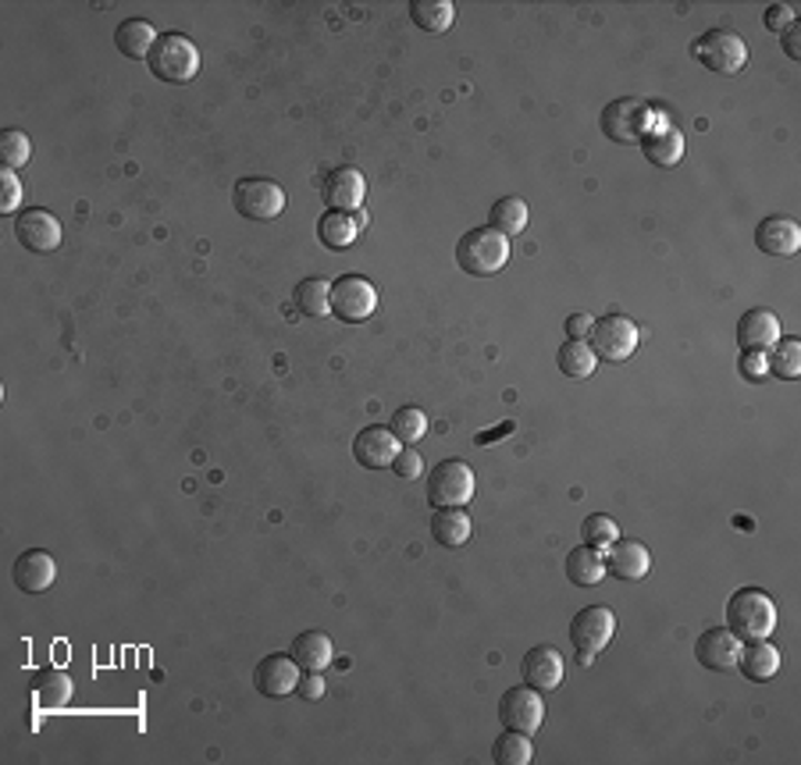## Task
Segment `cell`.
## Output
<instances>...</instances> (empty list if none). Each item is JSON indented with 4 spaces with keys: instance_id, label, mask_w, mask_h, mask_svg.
<instances>
[{
    "instance_id": "1",
    "label": "cell",
    "mask_w": 801,
    "mask_h": 765,
    "mask_svg": "<svg viewBox=\"0 0 801 765\" xmlns=\"http://www.w3.org/2000/svg\"><path fill=\"white\" fill-rule=\"evenodd\" d=\"M727 626L738 641H765L777 631V602L762 588H738L727 602Z\"/></svg>"
},
{
    "instance_id": "2",
    "label": "cell",
    "mask_w": 801,
    "mask_h": 765,
    "mask_svg": "<svg viewBox=\"0 0 801 765\" xmlns=\"http://www.w3.org/2000/svg\"><path fill=\"white\" fill-rule=\"evenodd\" d=\"M456 264L474 278H491L509 264V239L491 225L470 228L456 243Z\"/></svg>"
},
{
    "instance_id": "3",
    "label": "cell",
    "mask_w": 801,
    "mask_h": 765,
    "mask_svg": "<svg viewBox=\"0 0 801 765\" xmlns=\"http://www.w3.org/2000/svg\"><path fill=\"white\" fill-rule=\"evenodd\" d=\"M146 64L161 82L182 86V82H190L200 72V47L190 37H182V32H161Z\"/></svg>"
},
{
    "instance_id": "4",
    "label": "cell",
    "mask_w": 801,
    "mask_h": 765,
    "mask_svg": "<svg viewBox=\"0 0 801 765\" xmlns=\"http://www.w3.org/2000/svg\"><path fill=\"white\" fill-rule=\"evenodd\" d=\"M691 58L702 68H709V72L738 75L748 64V43H744V37H738V32H730V29H709L691 43Z\"/></svg>"
},
{
    "instance_id": "5",
    "label": "cell",
    "mask_w": 801,
    "mask_h": 765,
    "mask_svg": "<svg viewBox=\"0 0 801 765\" xmlns=\"http://www.w3.org/2000/svg\"><path fill=\"white\" fill-rule=\"evenodd\" d=\"M617 634V616L606 605H588L574 612L570 620V641L577 649V666H591L595 655L606 652V644Z\"/></svg>"
},
{
    "instance_id": "6",
    "label": "cell",
    "mask_w": 801,
    "mask_h": 765,
    "mask_svg": "<svg viewBox=\"0 0 801 765\" xmlns=\"http://www.w3.org/2000/svg\"><path fill=\"white\" fill-rule=\"evenodd\" d=\"M285 203V190L275 178H239L232 190V207L246 221H275Z\"/></svg>"
},
{
    "instance_id": "7",
    "label": "cell",
    "mask_w": 801,
    "mask_h": 765,
    "mask_svg": "<svg viewBox=\"0 0 801 765\" xmlns=\"http://www.w3.org/2000/svg\"><path fill=\"white\" fill-rule=\"evenodd\" d=\"M588 343H591L595 356H602V360H609V364H623L638 349V325L630 317L609 314V317L591 325Z\"/></svg>"
},
{
    "instance_id": "8",
    "label": "cell",
    "mask_w": 801,
    "mask_h": 765,
    "mask_svg": "<svg viewBox=\"0 0 801 765\" xmlns=\"http://www.w3.org/2000/svg\"><path fill=\"white\" fill-rule=\"evenodd\" d=\"M474 499V470L464 459H442L432 467L428 478V502L435 509L442 506H467Z\"/></svg>"
},
{
    "instance_id": "9",
    "label": "cell",
    "mask_w": 801,
    "mask_h": 765,
    "mask_svg": "<svg viewBox=\"0 0 801 765\" xmlns=\"http://www.w3.org/2000/svg\"><path fill=\"white\" fill-rule=\"evenodd\" d=\"M378 310V288L364 275H343L332 282V314L346 325H361Z\"/></svg>"
},
{
    "instance_id": "10",
    "label": "cell",
    "mask_w": 801,
    "mask_h": 765,
    "mask_svg": "<svg viewBox=\"0 0 801 765\" xmlns=\"http://www.w3.org/2000/svg\"><path fill=\"white\" fill-rule=\"evenodd\" d=\"M499 720L506 730H520V734H538V730L545 726V698H541V691L535 687H509L503 698H499Z\"/></svg>"
},
{
    "instance_id": "11",
    "label": "cell",
    "mask_w": 801,
    "mask_h": 765,
    "mask_svg": "<svg viewBox=\"0 0 801 765\" xmlns=\"http://www.w3.org/2000/svg\"><path fill=\"white\" fill-rule=\"evenodd\" d=\"M599 125L612 143L630 146V143L641 140L645 129H649V108L638 104V100H630V96L609 100V104L602 108Z\"/></svg>"
},
{
    "instance_id": "12",
    "label": "cell",
    "mask_w": 801,
    "mask_h": 765,
    "mask_svg": "<svg viewBox=\"0 0 801 765\" xmlns=\"http://www.w3.org/2000/svg\"><path fill=\"white\" fill-rule=\"evenodd\" d=\"M300 662L285 652H271L257 662V670H253V687H257L264 698H288V694H296L300 687Z\"/></svg>"
},
{
    "instance_id": "13",
    "label": "cell",
    "mask_w": 801,
    "mask_h": 765,
    "mask_svg": "<svg viewBox=\"0 0 801 765\" xmlns=\"http://www.w3.org/2000/svg\"><path fill=\"white\" fill-rule=\"evenodd\" d=\"M367 196V178L361 167H335V172L325 175V182H321V200H325V207L328 211H361V203Z\"/></svg>"
},
{
    "instance_id": "14",
    "label": "cell",
    "mask_w": 801,
    "mask_h": 765,
    "mask_svg": "<svg viewBox=\"0 0 801 765\" xmlns=\"http://www.w3.org/2000/svg\"><path fill=\"white\" fill-rule=\"evenodd\" d=\"M14 239L32 253H54L61 246V221L43 207H29L14 214Z\"/></svg>"
},
{
    "instance_id": "15",
    "label": "cell",
    "mask_w": 801,
    "mask_h": 765,
    "mask_svg": "<svg viewBox=\"0 0 801 765\" xmlns=\"http://www.w3.org/2000/svg\"><path fill=\"white\" fill-rule=\"evenodd\" d=\"M564 673H567V662H564V655L552 649V644H535V649L527 652L524 662H520L524 684L541 691V694H549V691H556L559 684H564Z\"/></svg>"
},
{
    "instance_id": "16",
    "label": "cell",
    "mask_w": 801,
    "mask_h": 765,
    "mask_svg": "<svg viewBox=\"0 0 801 765\" xmlns=\"http://www.w3.org/2000/svg\"><path fill=\"white\" fill-rule=\"evenodd\" d=\"M399 449H403V441L392 435L388 428H382V424H371V428H364L361 435H356V441H353V456H356V463H361L364 470L392 467V459H396Z\"/></svg>"
},
{
    "instance_id": "17",
    "label": "cell",
    "mask_w": 801,
    "mask_h": 765,
    "mask_svg": "<svg viewBox=\"0 0 801 765\" xmlns=\"http://www.w3.org/2000/svg\"><path fill=\"white\" fill-rule=\"evenodd\" d=\"M738 652H741V641L734 638L730 626H709V631L694 641V659L702 662L706 670H712V673L734 670L738 666Z\"/></svg>"
},
{
    "instance_id": "18",
    "label": "cell",
    "mask_w": 801,
    "mask_h": 765,
    "mask_svg": "<svg viewBox=\"0 0 801 765\" xmlns=\"http://www.w3.org/2000/svg\"><path fill=\"white\" fill-rule=\"evenodd\" d=\"M11 581H14V588L26 591V594H43L50 584L58 581L54 555L43 552V549L22 552L19 559H14V567H11Z\"/></svg>"
},
{
    "instance_id": "19",
    "label": "cell",
    "mask_w": 801,
    "mask_h": 765,
    "mask_svg": "<svg viewBox=\"0 0 801 765\" xmlns=\"http://www.w3.org/2000/svg\"><path fill=\"white\" fill-rule=\"evenodd\" d=\"M638 143H641L645 161L656 167H673V164H680V157H685V132L670 122L649 125Z\"/></svg>"
},
{
    "instance_id": "20",
    "label": "cell",
    "mask_w": 801,
    "mask_h": 765,
    "mask_svg": "<svg viewBox=\"0 0 801 765\" xmlns=\"http://www.w3.org/2000/svg\"><path fill=\"white\" fill-rule=\"evenodd\" d=\"M756 246L762 253H770V257H794L801 249V225L794 217H783V214L765 217L756 228Z\"/></svg>"
},
{
    "instance_id": "21",
    "label": "cell",
    "mask_w": 801,
    "mask_h": 765,
    "mask_svg": "<svg viewBox=\"0 0 801 765\" xmlns=\"http://www.w3.org/2000/svg\"><path fill=\"white\" fill-rule=\"evenodd\" d=\"M780 317L773 310H748L738 320V346L741 353H770L780 343Z\"/></svg>"
},
{
    "instance_id": "22",
    "label": "cell",
    "mask_w": 801,
    "mask_h": 765,
    "mask_svg": "<svg viewBox=\"0 0 801 765\" xmlns=\"http://www.w3.org/2000/svg\"><path fill=\"white\" fill-rule=\"evenodd\" d=\"M72 676L64 670H40L29 680V702L40 712H61L68 702H72Z\"/></svg>"
},
{
    "instance_id": "23",
    "label": "cell",
    "mask_w": 801,
    "mask_h": 765,
    "mask_svg": "<svg viewBox=\"0 0 801 765\" xmlns=\"http://www.w3.org/2000/svg\"><path fill=\"white\" fill-rule=\"evenodd\" d=\"M652 570V555L641 541H612L606 549V573L620 577V581H641Z\"/></svg>"
},
{
    "instance_id": "24",
    "label": "cell",
    "mask_w": 801,
    "mask_h": 765,
    "mask_svg": "<svg viewBox=\"0 0 801 765\" xmlns=\"http://www.w3.org/2000/svg\"><path fill=\"white\" fill-rule=\"evenodd\" d=\"M748 680H756V684H765V680H773L780 673V652L777 644L765 641H741V652H738V666Z\"/></svg>"
},
{
    "instance_id": "25",
    "label": "cell",
    "mask_w": 801,
    "mask_h": 765,
    "mask_svg": "<svg viewBox=\"0 0 801 765\" xmlns=\"http://www.w3.org/2000/svg\"><path fill=\"white\" fill-rule=\"evenodd\" d=\"M288 655L300 662L303 673H321V670L332 666L335 649H332V638H328L325 631H303V634L293 641Z\"/></svg>"
},
{
    "instance_id": "26",
    "label": "cell",
    "mask_w": 801,
    "mask_h": 765,
    "mask_svg": "<svg viewBox=\"0 0 801 765\" xmlns=\"http://www.w3.org/2000/svg\"><path fill=\"white\" fill-rule=\"evenodd\" d=\"M470 531H474V523H470V517L464 513V506H442V509H435V517H432V538L438 541L442 549L467 545Z\"/></svg>"
},
{
    "instance_id": "27",
    "label": "cell",
    "mask_w": 801,
    "mask_h": 765,
    "mask_svg": "<svg viewBox=\"0 0 801 765\" xmlns=\"http://www.w3.org/2000/svg\"><path fill=\"white\" fill-rule=\"evenodd\" d=\"M158 37H161V32L153 29L146 19H125L122 26L114 29L118 50H122V54L132 58V61H150V50H153V43H158Z\"/></svg>"
},
{
    "instance_id": "28",
    "label": "cell",
    "mask_w": 801,
    "mask_h": 765,
    "mask_svg": "<svg viewBox=\"0 0 801 765\" xmlns=\"http://www.w3.org/2000/svg\"><path fill=\"white\" fill-rule=\"evenodd\" d=\"M356 235H361V221H356V214L325 211L317 217V239L328 249H349L356 243Z\"/></svg>"
},
{
    "instance_id": "29",
    "label": "cell",
    "mask_w": 801,
    "mask_h": 765,
    "mask_svg": "<svg viewBox=\"0 0 801 765\" xmlns=\"http://www.w3.org/2000/svg\"><path fill=\"white\" fill-rule=\"evenodd\" d=\"M556 364H559V370H564L570 381H585V378H591V374H595V367H599V356H595L588 338H567V343L559 346V353H556Z\"/></svg>"
},
{
    "instance_id": "30",
    "label": "cell",
    "mask_w": 801,
    "mask_h": 765,
    "mask_svg": "<svg viewBox=\"0 0 801 765\" xmlns=\"http://www.w3.org/2000/svg\"><path fill=\"white\" fill-rule=\"evenodd\" d=\"M567 577L577 588H595L606 581V555L591 545H577L567 555Z\"/></svg>"
},
{
    "instance_id": "31",
    "label": "cell",
    "mask_w": 801,
    "mask_h": 765,
    "mask_svg": "<svg viewBox=\"0 0 801 765\" xmlns=\"http://www.w3.org/2000/svg\"><path fill=\"white\" fill-rule=\"evenodd\" d=\"M410 22L420 29V32H446L453 22H456V4L453 0H410Z\"/></svg>"
},
{
    "instance_id": "32",
    "label": "cell",
    "mask_w": 801,
    "mask_h": 765,
    "mask_svg": "<svg viewBox=\"0 0 801 765\" xmlns=\"http://www.w3.org/2000/svg\"><path fill=\"white\" fill-rule=\"evenodd\" d=\"M535 755L531 737L520 734V730H503V734L491 741V762L496 765H527Z\"/></svg>"
},
{
    "instance_id": "33",
    "label": "cell",
    "mask_w": 801,
    "mask_h": 765,
    "mask_svg": "<svg viewBox=\"0 0 801 765\" xmlns=\"http://www.w3.org/2000/svg\"><path fill=\"white\" fill-rule=\"evenodd\" d=\"M300 314L306 317H325L332 314V285L325 278H303L293 293Z\"/></svg>"
},
{
    "instance_id": "34",
    "label": "cell",
    "mask_w": 801,
    "mask_h": 765,
    "mask_svg": "<svg viewBox=\"0 0 801 765\" xmlns=\"http://www.w3.org/2000/svg\"><path fill=\"white\" fill-rule=\"evenodd\" d=\"M491 228L509 235H520L527 228V203L520 196H499L491 203Z\"/></svg>"
},
{
    "instance_id": "35",
    "label": "cell",
    "mask_w": 801,
    "mask_h": 765,
    "mask_svg": "<svg viewBox=\"0 0 801 765\" xmlns=\"http://www.w3.org/2000/svg\"><path fill=\"white\" fill-rule=\"evenodd\" d=\"M765 367L777 374L780 381H798L801 378V343L798 338H780V343L765 356Z\"/></svg>"
},
{
    "instance_id": "36",
    "label": "cell",
    "mask_w": 801,
    "mask_h": 765,
    "mask_svg": "<svg viewBox=\"0 0 801 765\" xmlns=\"http://www.w3.org/2000/svg\"><path fill=\"white\" fill-rule=\"evenodd\" d=\"M388 431L399 441H420L428 435V414H424L420 406H399L388 420Z\"/></svg>"
},
{
    "instance_id": "37",
    "label": "cell",
    "mask_w": 801,
    "mask_h": 765,
    "mask_svg": "<svg viewBox=\"0 0 801 765\" xmlns=\"http://www.w3.org/2000/svg\"><path fill=\"white\" fill-rule=\"evenodd\" d=\"M0 167H11V172H19L22 164L32 161V140L22 132V129H8L0 135Z\"/></svg>"
},
{
    "instance_id": "38",
    "label": "cell",
    "mask_w": 801,
    "mask_h": 765,
    "mask_svg": "<svg viewBox=\"0 0 801 765\" xmlns=\"http://www.w3.org/2000/svg\"><path fill=\"white\" fill-rule=\"evenodd\" d=\"M581 534H585V545L606 552L612 541L620 538V527H617V520L606 517V513H591V517L581 523Z\"/></svg>"
},
{
    "instance_id": "39",
    "label": "cell",
    "mask_w": 801,
    "mask_h": 765,
    "mask_svg": "<svg viewBox=\"0 0 801 765\" xmlns=\"http://www.w3.org/2000/svg\"><path fill=\"white\" fill-rule=\"evenodd\" d=\"M22 207V182L11 167H0V214H14Z\"/></svg>"
},
{
    "instance_id": "40",
    "label": "cell",
    "mask_w": 801,
    "mask_h": 765,
    "mask_svg": "<svg viewBox=\"0 0 801 765\" xmlns=\"http://www.w3.org/2000/svg\"><path fill=\"white\" fill-rule=\"evenodd\" d=\"M388 470L396 473V478H403V481H414V478H420L424 459H420L417 449H399L396 459H392V467H388Z\"/></svg>"
},
{
    "instance_id": "41",
    "label": "cell",
    "mask_w": 801,
    "mask_h": 765,
    "mask_svg": "<svg viewBox=\"0 0 801 765\" xmlns=\"http://www.w3.org/2000/svg\"><path fill=\"white\" fill-rule=\"evenodd\" d=\"M762 22L770 32H783V29H791L798 19H794V8L791 4H770L762 14Z\"/></svg>"
},
{
    "instance_id": "42",
    "label": "cell",
    "mask_w": 801,
    "mask_h": 765,
    "mask_svg": "<svg viewBox=\"0 0 801 765\" xmlns=\"http://www.w3.org/2000/svg\"><path fill=\"white\" fill-rule=\"evenodd\" d=\"M296 694H300V698H306V702H321V698H325V680H321V673H303Z\"/></svg>"
},
{
    "instance_id": "43",
    "label": "cell",
    "mask_w": 801,
    "mask_h": 765,
    "mask_svg": "<svg viewBox=\"0 0 801 765\" xmlns=\"http://www.w3.org/2000/svg\"><path fill=\"white\" fill-rule=\"evenodd\" d=\"M741 374L748 381H762L770 367H765V353H744L741 356Z\"/></svg>"
},
{
    "instance_id": "44",
    "label": "cell",
    "mask_w": 801,
    "mask_h": 765,
    "mask_svg": "<svg viewBox=\"0 0 801 765\" xmlns=\"http://www.w3.org/2000/svg\"><path fill=\"white\" fill-rule=\"evenodd\" d=\"M591 325H595V317H588V314L567 317V338H588V335H591Z\"/></svg>"
},
{
    "instance_id": "45",
    "label": "cell",
    "mask_w": 801,
    "mask_h": 765,
    "mask_svg": "<svg viewBox=\"0 0 801 765\" xmlns=\"http://www.w3.org/2000/svg\"><path fill=\"white\" fill-rule=\"evenodd\" d=\"M780 37H783V54H788L791 61H798L801 58V29H798V22L791 29H783Z\"/></svg>"
}]
</instances>
